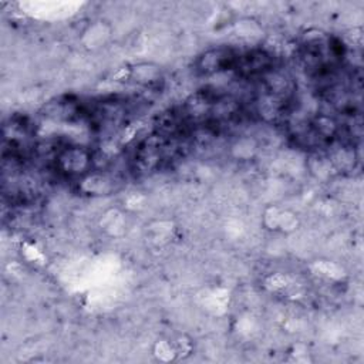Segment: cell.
<instances>
[{
  "mask_svg": "<svg viewBox=\"0 0 364 364\" xmlns=\"http://www.w3.org/2000/svg\"><path fill=\"white\" fill-rule=\"evenodd\" d=\"M236 60L237 54H235L230 48H215L203 54V57L199 61V70L203 74L230 70L235 67Z\"/></svg>",
  "mask_w": 364,
  "mask_h": 364,
  "instance_id": "obj_1",
  "label": "cell"
}]
</instances>
